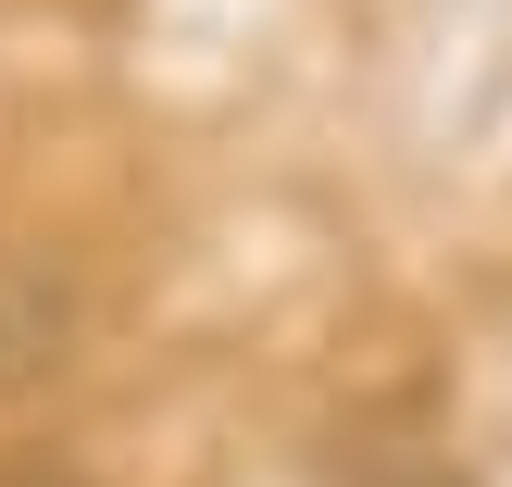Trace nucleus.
Segmentation results:
<instances>
[{
	"label": "nucleus",
	"mask_w": 512,
	"mask_h": 487,
	"mask_svg": "<svg viewBox=\"0 0 512 487\" xmlns=\"http://www.w3.org/2000/svg\"><path fill=\"white\" fill-rule=\"evenodd\" d=\"M0 487H88L75 463H50V450H25V463H0Z\"/></svg>",
	"instance_id": "3"
},
{
	"label": "nucleus",
	"mask_w": 512,
	"mask_h": 487,
	"mask_svg": "<svg viewBox=\"0 0 512 487\" xmlns=\"http://www.w3.org/2000/svg\"><path fill=\"white\" fill-rule=\"evenodd\" d=\"M75 338H88V288H75V263L38 250V238H0V400L50 388V375L75 363Z\"/></svg>",
	"instance_id": "1"
},
{
	"label": "nucleus",
	"mask_w": 512,
	"mask_h": 487,
	"mask_svg": "<svg viewBox=\"0 0 512 487\" xmlns=\"http://www.w3.org/2000/svg\"><path fill=\"white\" fill-rule=\"evenodd\" d=\"M363 487H475L463 463H438V450H400V463H375Z\"/></svg>",
	"instance_id": "2"
}]
</instances>
